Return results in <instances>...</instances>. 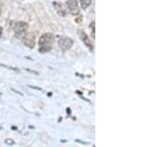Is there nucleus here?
<instances>
[{
  "instance_id": "obj_8",
  "label": "nucleus",
  "mask_w": 149,
  "mask_h": 147,
  "mask_svg": "<svg viewBox=\"0 0 149 147\" xmlns=\"http://www.w3.org/2000/svg\"><path fill=\"white\" fill-rule=\"evenodd\" d=\"M95 21H93L92 24H91V27H92V31H93L92 36H93V39L95 38Z\"/></svg>"
},
{
  "instance_id": "obj_5",
  "label": "nucleus",
  "mask_w": 149,
  "mask_h": 147,
  "mask_svg": "<svg viewBox=\"0 0 149 147\" xmlns=\"http://www.w3.org/2000/svg\"><path fill=\"white\" fill-rule=\"evenodd\" d=\"M23 43L29 48H33L35 46V35L33 33H26L23 36Z\"/></svg>"
},
{
  "instance_id": "obj_2",
  "label": "nucleus",
  "mask_w": 149,
  "mask_h": 147,
  "mask_svg": "<svg viewBox=\"0 0 149 147\" xmlns=\"http://www.w3.org/2000/svg\"><path fill=\"white\" fill-rule=\"evenodd\" d=\"M28 24L26 22H17L14 25V33H15V35L17 36L18 38H22L24 35L26 34V33L28 32Z\"/></svg>"
},
{
  "instance_id": "obj_4",
  "label": "nucleus",
  "mask_w": 149,
  "mask_h": 147,
  "mask_svg": "<svg viewBox=\"0 0 149 147\" xmlns=\"http://www.w3.org/2000/svg\"><path fill=\"white\" fill-rule=\"evenodd\" d=\"M67 7H68L70 13L73 15H77L80 13V8H79V4L77 0H67Z\"/></svg>"
},
{
  "instance_id": "obj_11",
  "label": "nucleus",
  "mask_w": 149,
  "mask_h": 147,
  "mask_svg": "<svg viewBox=\"0 0 149 147\" xmlns=\"http://www.w3.org/2000/svg\"><path fill=\"white\" fill-rule=\"evenodd\" d=\"M1 12H2V5L0 4V15H1Z\"/></svg>"
},
{
  "instance_id": "obj_1",
  "label": "nucleus",
  "mask_w": 149,
  "mask_h": 147,
  "mask_svg": "<svg viewBox=\"0 0 149 147\" xmlns=\"http://www.w3.org/2000/svg\"><path fill=\"white\" fill-rule=\"evenodd\" d=\"M54 43V35L51 33H45L39 39V51L40 53L50 52L53 48Z\"/></svg>"
},
{
  "instance_id": "obj_7",
  "label": "nucleus",
  "mask_w": 149,
  "mask_h": 147,
  "mask_svg": "<svg viewBox=\"0 0 149 147\" xmlns=\"http://www.w3.org/2000/svg\"><path fill=\"white\" fill-rule=\"evenodd\" d=\"M80 1H81V5L83 9H86L92 4V0H80Z\"/></svg>"
},
{
  "instance_id": "obj_9",
  "label": "nucleus",
  "mask_w": 149,
  "mask_h": 147,
  "mask_svg": "<svg viewBox=\"0 0 149 147\" xmlns=\"http://www.w3.org/2000/svg\"><path fill=\"white\" fill-rule=\"evenodd\" d=\"M5 143L6 144H11V145H12V144H14V141L13 140H10V139H6Z\"/></svg>"
},
{
  "instance_id": "obj_3",
  "label": "nucleus",
  "mask_w": 149,
  "mask_h": 147,
  "mask_svg": "<svg viewBox=\"0 0 149 147\" xmlns=\"http://www.w3.org/2000/svg\"><path fill=\"white\" fill-rule=\"evenodd\" d=\"M73 40L71 39V38L69 37H63L61 38V39L59 40V42H58V44H59V47L61 48L63 51H68L72 48V46H73Z\"/></svg>"
},
{
  "instance_id": "obj_10",
  "label": "nucleus",
  "mask_w": 149,
  "mask_h": 147,
  "mask_svg": "<svg viewBox=\"0 0 149 147\" xmlns=\"http://www.w3.org/2000/svg\"><path fill=\"white\" fill-rule=\"evenodd\" d=\"M2 31H3V29H2V27L0 26V38H1V36H2Z\"/></svg>"
},
{
  "instance_id": "obj_6",
  "label": "nucleus",
  "mask_w": 149,
  "mask_h": 147,
  "mask_svg": "<svg viewBox=\"0 0 149 147\" xmlns=\"http://www.w3.org/2000/svg\"><path fill=\"white\" fill-rule=\"evenodd\" d=\"M78 33H79V35H80L81 41H83V42L85 43V45L88 48V49L91 50V51H93V46L92 44V42H91L90 38L88 37V35H86V33L84 32V31H81V30H79Z\"/></svg>"
}]
</instances>
